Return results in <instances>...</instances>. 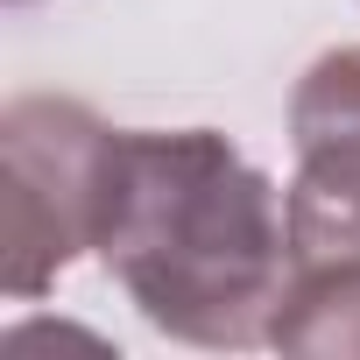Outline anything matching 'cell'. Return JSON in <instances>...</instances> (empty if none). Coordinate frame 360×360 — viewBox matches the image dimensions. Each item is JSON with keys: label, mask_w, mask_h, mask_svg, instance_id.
Masks as SVG:
<instances>
[{"label": "cell", "mask_w": 360, "mask_h": 360, "mask_svg": "<svg viewBox=\"0 0 360 360\" xmlns=\"http://www.w3.org/2000/svg\"><path fill=\"white\" fill-rule=\"evenodd\" d=\"M269 346L360 360V240L346 233L290 240V276H283Z\"/></svg>", "instance_id": "cell-4"}, {"label": "cell", "mask_w": 360, "mask_h": 360, "mask_svg": "<svg viewBox=\"0 0 360 360\" xmlns=\"http://www.w3.org/2000/svg\"><path fill=\"white\" fill-rule=\"evenodd\" d=\"M99 262L184 346H262L290 276V205L212 127H120Z\"/></svg>", "instance_id": "cell-1"}, {"label": "cell", "mask_w": 360, "mask_h": 360, "mask_svg": "<svg viewBox=\"0 0 360 360\" xmlns=\"http://www.w3.org/2000/svg\"><path fill=\"white\" fill-rule=\"evenodd\" d=\"M290 240L346 233L360 240V43L325 50L290 92Z\"/></svg>", "instance_id": "cell-3"}, {"label": "cell", "mask_w": 360, "mask_h": 360, "mask_svg": "<svg viewBox=\"0 0 360 360\" xmlns=\"http://www.w3.org/2000/svg\"><path fill=\"white\" fill-rule=\"evenodd\" d=\"M15 8H22V0H15Z\"/></svg>", "instance_id": "cell-5"}, {"label": "cell", "mask_w": 360, "mask_h": 360, "mask_svg": "<svg viewBox=\"0 0 360 360\" xmlns=\"http://www.w3.org/2000/svg\"><path fill=\"white\" fill-rule=\"evenodd\" d=\"M113 141L92 106L22 92L0 113V283L15 304L43 297L78 255H99Z\"/></svg>", "instance_id": "cell-2"}]
</instances>
